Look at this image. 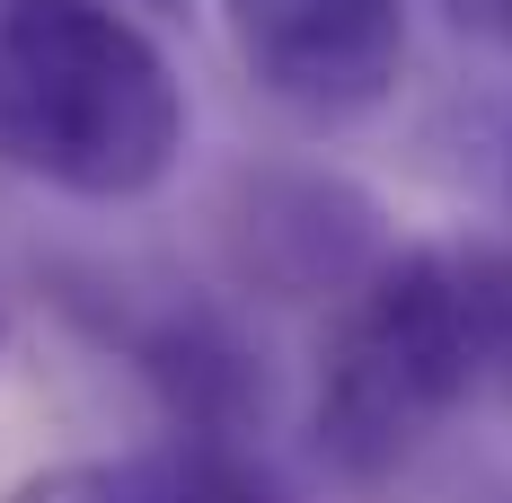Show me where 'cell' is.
I'll list each match as a JSON object with an SVG mask.
<instances>
[{
	"label": "cell",
	"instance_id": "9c48e42d",
	"mask_svg": "<svg viewBox=\"0 0 512 503\" xmlns=\"http://www.w3.org/2000/svg\"><path fill=\"white\" fill-rule=\"evenodd\" d=\"M0 353H9V301H0Z\"/></svg>",
	"mask_w": 512,
	"mask_h": 503
},
{
	"label": "cell",
	"instance_id": "7a4b0ae2",
	"mask_svg": "<svg viewBox=\"0 0 512 503\" xmlns=\"http://www.w3.org/2000/svg\"><path fill=\"white\" fill-rule=\"evenodd\" d=\"M477 389V327H468L460 256L398 248L362 274L318 362L309 433L345 486H380L415 442Z\"/></svg>",
	"mask_w": 512,
	"mask_h": 503
},
{
	"label": "cell",
	"instance_id": "ba28073f",
	"mask_svg": "<svg viewBox=\"0 0 512 503\" xmlns=\"http://www.w3.org/2000/svg\"><path fill=\"white\" fill-rule=\"evenodd\" d=\"M504 195H512V115H504Z\"/></svg>",
	"mask_w": 512,
	"mask_h": 503
},
{
	"label": "cell",
	"instance_id": "3957f363",
	"mask_svg": "<svg viewBox=\"0 0 512 503\" xmlns=\"http://www.w3.org/2000/svg\"><path fill=\"white\" fill-rule=\"evenodd\" d=\"M62 301L98 327V345H115L142 371V389L168 406L177 433H195V442H256L265 433V353L239 327V309L204 301V292H159V301L62 292Z\"/></svg>",
	"mask_w": 512,
	"mask_h": 503
},
{
	"label": "cell",
	"instance_id": "5b68a950",
	"mask_svg": "<svg viewBox=\"0 0 512 503\" xmlns=\"http://www.w3.org/2000/svg\"><path fill=\"white\" fill-rule=\"evenodd\" d=\"M230 256L239 274L283 301H345L380 265V203L327 168H256L230 195Z\"/></svg>",
	"mask_w": 512,
	"mask_h": 503
},
{
	"label": "cell",
	"instance_id": "277c9868",
	"mask_svg": "<svg viewBox=\"0 0 512 503\" xmlns=\"http://www.w3.org/2000/svg\"><path fill=\"white\" fill-rule=\"evenodd\" d=\"M239 62L301 124H362L407 71V0H221Z\"/></svg>",
	"mask_w": 512,
	"mask_h": 503
},
{
	"label": "cell",
	"instance_id": "52a82bcc",
	"mask_svg": "<svg viewBox=\"0 0 512 503\" xmlns=\"http://www.w3.org/2000/svg\"><path fill=\"white\" fill-rule=\"evenodd\" d=\"M460 283H468V327H477V380H495L512 398V248L460 256Z\"/></svg>",
	"mask_w": 512,
	"mask_h": 503
},
{
	"label": "cell",
	"instance_id": "8992f818",
	"mask_svg": "<svg viewBox=\"0 0 512 503\" xmlns=\"http://www.w3.org/2000/svg\"><path fill=\"white\" fill-rule=\"evenodd\" d=\"M9 503H292V495L274 486L256 442H195V433H177L168 451L45 468Z\"/></svg>",
	"mask_w": 512,
	"mask_h": 503
},
{
	"label": "cell",
	"instance_id": "30bf717a",
	"mask_svg": "<svg viewBox=\"0 0 512 503\" xmlns=\"http://www.w3.org/2000/svg\"><path fill=\"white\" fill-rule=\"evenodd\" d=\"M9 9H18V0H0V18H9Z\"/></svg>",
	"mask_w": 512,
	"mask_h": 503
},
{
	"label": "cell",
	"instance_id": "6da1fadb",
	"mask_svg": "<svg viewBox=\"0 0 512 503\" xmlns=\"http://www.w3.org/2000/svg\"><path fill=\"white\" fill-rule=\"evenodd\" d=\"M186 151L168 53L106 0H18L0 18V159L71 203H142Z\"/></svg>",
	"mask_w": 512,
	"mask_h": 503
}]
</instances>
